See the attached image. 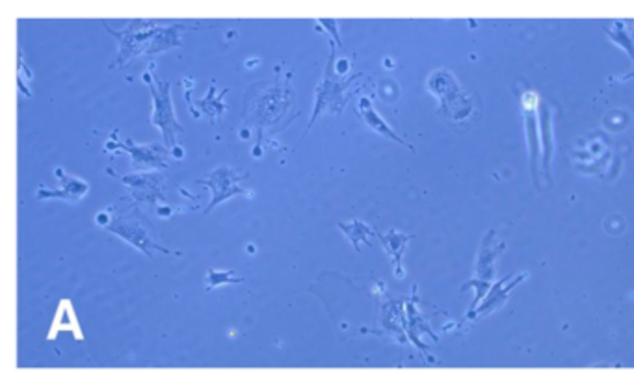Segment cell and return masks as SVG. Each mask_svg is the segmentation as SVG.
<instances>
[{"label":"cell","instance_id":"9c48e42d","mask_svg":"<svg viewBox=\"0 0 634 388\" xmlns=\"http://www.w3.org/2000/svg\"><path fill=\"white\" fill-rule=\"evenodd\" d=\"M197 28H201V26L200 25H186V23L168 26V28H159L157 36H154L153 41L149 43L145 54L153 56V54H159V52L169 51L171 46H179L181 45V37H179L181 32L197 30Z\"/></svg>","mask_w":634,"mask_h":388},{"label":"cell","instance_id":"9a60e30c","mask_svg":"<svg viewBox=\"0 0 634 388\" xmlns=\"http://www.w3.org/2000/svg\"><path fill=\"white\" fill-rule=\"evenodd\" d=\"M171 154H173L175 158H183V156H184L183 147H179V145H175V147L171 149Z\"/></svg>","mask_w":634,"mask_h":388},{"label":"cell","instance_id":"3957f363","mask_svg":"<svg viewBox=\"0 0 634 388\" xmlns=\"http://www.w3.org/2000/svg\"><path fill=\"white\" fill-rule=\"evenodd\" d=\"M143 80L147 82L151 95H153L154 106L151 123H153L154 127L160 128V132L164 136V145L171 151L177 145L175 143L177 132H184V128L181 127L177 118H175L173 102H171V95H169V82L154 80L153 75L149 71L143 73Z\"/></svg>","mask_w":634,"mask_h":388},{"label":"cell","instance_id":"5b68a950","mask_svg":"<svg viewBox=\"0 0 634 388\" xmlns=\"http://www.w3.org/2000/svg\"><path fill=\"white\" fill-rule=\"evenodd\" d=\"M244 179H248V173H238V171H235V169L227 168V165H221V168L214 169V171H212V173H210L207 179L195 180L197 184H205V186H209V188L212 189V195H214L212 201H210L209 206H207V210H205V214H209L210 210L214 208L216 204H220V203H224V201L231 199L233 195L240 194V195H245L248 199H253V197H255L253 192H250V189H244L238 186V182Z\"/></svg>","mask_w":634,"mask_h":388},{"label":"cell","instance_id":"4fadbf2b","mask_svg":"<svg viewBox=\"0 0 634 388\" xmlns=\"http://www.w3.org/2000/svg\"><path fill=\"white\" fill-rule=\"evenodd\" d=\"M240 282H244V279H242V277H236L233 270L227 271L212 270L209 271V277H207V290H212V288H216V286L220 284H240Z\"/></svg>","mask_w":634,"mask_h":388},{"label":"cell","instance_id":"ba28073f","mask_svg":"<svg viewBox=\"0 0 634 388\" xmlns=\"http://www.w3.org/2000/svg\"><path fill=\"white\" fill-rule=\"evenodd\" d=\"M56 177L60 179L61 188L60 189H37V199H63V201H71V203H77L80 201L84 195L90 192V184L84 182L82 179H77V177H71V175H67L63 169L58 168L56 171Z\"/></svg>","mask_w":634,"mask_h":388},{"label":"cell","instance_id":"5bb4252c","mask_svg":"<svg viewBox=\"0 0 634 388\" xmlns=\"http://www.w3.org/2000/svg\"><path fill=\"white\" fill-rule=\"evenodd\" d=\"M318 25L320 26H326L327 30H329V34H331L333 36V39L337 41V45L339 46H343V39H341V37H339V30H337V26H339V23L337 20H329V19H320L318 20Z\"/></svg>","mask_w":634,"mask_h":388},{"label":"cell","instance_id":"2e32d148","mask_svg":"<svg viewBox=\"0 0 634 388\" xmlns=\"http://www.w3.org/2000/svg\"><path fill=\"white\" fill-rule=\"evenodd\" d=\"M169 210H171V208H168V206H166V208H159V215H169V214H171Z\"/></svg>","mask_w":634,"mask_h":388},{"label":"cell","instance_id":"8992f818","mask_svg":"<svg viewBox=\"0 0 634 388\" xmlns=\"http://www.w3.org/2000/svg\"><path fill=\"white\" fill-rule=\"evenodd\" d=\"M106 147H114L121 151V153H127L130 156V160H133L134 169H166L169 165V149L166 145H159V143L138 145L133 139H127V142L108 143Z\"/></svg>","mask_w":634,"mask_h":388},{"label":"cell","instance_id":"7c38bea8","mask_svg":"<svg viewBox=\"0 0 634 388\" xmlns=\"http://www.w3.org/2000/svg\"><path fill=\"white\" fill-rule=\"evenodd\" d=\"M339 229L346 232V236L352 240L353 247L359 251V242H365L368 244L367 236L372 234V229H368L367 225L361 223V221H353V223H339Z\"/></svg>","mask_w":634,"mask_h":388},{"label":"cell","instance_id":"7a4b0ae2","mask_svg":"<svg viewBox=\"0 0 634 388\" xmlns=\"http://www.w3.org/2000/svg\"><path fill=\"white\" fill-rule=\"evenodd\" d=\"M97 223L142 251L143 255L151 256L153 251H159L164 255H179V253L166 249L164 245L157 242L153 223L138 208H108L106 212H101L97 215Z\"/></svg>","mask_w":634,"mask_h":388},{"label":"cell","instance_id":"6da1fadb","mask_svg":"<svg viewBox=\"0 0 634 388\" xmlns=\"http://www.w3.org/2000/svg\"><path fill=\"white\" fill-rule=\"evenodd\" d=\"M288 77L274 84H257L248 89L244 101V118L257 127L255 156H261L262 128L281 121L292 106V93L288 89Z\"/></svg>","mask_w":634,"mask_h":388},{"label":"cell","instance_id":"30bf717a","mask_svg":"<svg viewBox=\"0 0 634 388\" xmlns=\"http://www.w3.org/2000/svg\"><path fill=\"white\" fill-rule=\"evenodd\" d=\"M359 113H361V118H363V121L367 123L368 127L374 128V130H378L379 134H384V136H387V138L394 139V142L404 143V145H406L404 139L400 138V136H396V134H394L393 130L389 128L387 123H385L384 119L379 118L378 113H376V110H374V108L370 106V99H368V97H363V99H361V101H359Z\"/></svg>","mask_w":634,"mask_h":388},{"label":"cell","instance_id":"277c9868","mask_svg":"<svg viewBox=\"0 0 634 388\" xmlns=\"http://www.w3.org/2000/svg\"><path fill=\"white\" fill-rule=\"evenodd\" d=\"M104 28H106L110 34H112L116 39L119 41V54L118 60L114 65H127L128 60H133L134 56H138L142 52L147 51L149 43L153 41V37L157 36L160 25L159 20H130L125 30H112L108 23H102Z\"/></svg>","mask_w":634,"mask_h":388},{"label":"cell","instance_id":"52a82bcc","mask_svg":"<svg viewBox=\"0 0 634 388\" xmlns=\"http://www.w3.org/2000/svg\"><path fill=\"white\" fill-rule=\"evenodd\" d=\"M121 180L133 188V199L138 203H166V186L164 177L160 173H138L125 175Z\"/></svg>","mask_w":634,"mask_h":388},{"label":"cell","instance_id":"8fae6325","mask_svg":"<svg viewBox=\"0 0 634 388\" xmlns=\"http://www.w3.org/2000/svg\"><path fill=\"white\" fill-rule=\"evenodd\" d=\"M214 92H216L214 86H210L209 93H207V97L201 99V101H195V106H200L201 112H205L207 115H209V119L212 125L216 123V118L225 112V102L221 101V99H224V95L229 92V89H224V92H221L218 97H216Z\"/></svg>","mask_w":634,"mask_h":388}]
</instances>
